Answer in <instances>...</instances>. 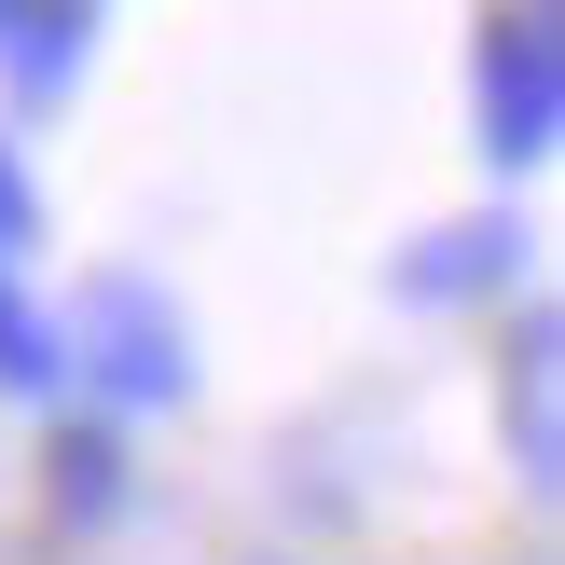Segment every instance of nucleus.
Masks as SVG:
<instances>
[{
	"instance_id": "nucleus-1",
	"label": "nucleus",
	"mask_w": 565,
	"mask_h": 565,
	"mask_svg": "<svg viewBox=\"0 0 565 565\" xmlns=\"http://www.w3.org/2000/svg\"><path fill=\"white\" fill-rule=\"evenodd\" d=\"M28 235V193H14V166H0V248H14Z\"/></svg>"
}]
</instances>
